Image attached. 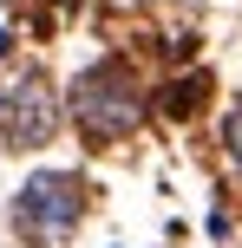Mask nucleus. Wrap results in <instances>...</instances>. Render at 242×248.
Masks as SVG:
<instances>
[{
	"label": "nucleus",
	"mask_w": 242,
	"mask_h": 248,
	"mask_svg": "<svg viewBox=\"0 0 242 248\" xmlns=\"http://www.w3.org/2000/svg\"><path fill=\"white\" fill-rule=\"evenodd\" d=\"M65 111H72L85 144H125V137L151 118V92L138 85V72H131L125 59H98V65H85V72L72 78Z\"/></svg>",
	"instance_id": "1"
},
{
	"label": "nucleus",
	"mask_w": 242,
	"mask_h": 248,
	"mask_svg": "<svg viewBox=\"0 0 242 248\" xmlns=\"http://www.w3.org/2000/svg\"><path fill=\"white\" fill-rule=\"evenodd\" d=\"M85 222V176L72 170H33L13 196V235L26 248H59Z\"/></svg>",
	"instance_id": "2"
},
{
	"label": "nucleus",
	"mask_w": 242,
	"mask_h": 248,
	"mask_svg": "<svg viewBox=\"0 0 242 248\" xmlns=\"http://www.w3.org/2000/svg\"><path fill=\"white\" fill-rule=\"evenodd\" d=\"M59 131V92L39 65H13L0 78V150H39Z\"/></svg>",
	"instance_id": "3"
},
{
	"label": "nucleus",
	"mask_w": 242,
	"mask_h": 248,
	"mask_svg": "<svg viewBox=\"0 0 242 248\" xmlns=\"http://www.w3.org/2000/svg\"><path fill=\"white\" fill-rule=\"evenodd\" d=\"M203 98H210V78H203V72H190V78H170V85H164V98H157V105H164L170 118H190V111H196Z\"/></svg>",
	"instance_id": "4"
},
{
	"label": "nucleus",
	"mask_w": 242,
	"mask_h": 248,
	"mask_svg": "<svg viewBox=\"0 0 242 248\" xmlns=\"http://www.w3.org/2000/svg\"><path fill=\"white\" fill-rule=\"evenodd\" d=\"M223 144H229V157H236V170H242V105L223 118Z\"/></svg>",
	"instance_id": "5"
}]
</instances>
